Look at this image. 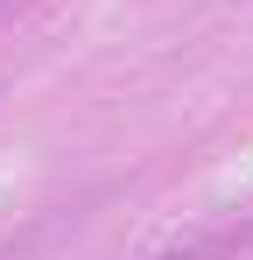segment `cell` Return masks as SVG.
Returning a JSON list of instances; mask_svg holds the SVG:
<instances>
[{"label":"cell","mask_w":253,"mask_h":260,"mask_svg":"<svg viewBox=\"0 0 253 260\" xmlns=\"http://www.w3.org/2000/svg\"><path fill=\"white\" fill-rule=\"evenodd\" d=\"M169 260H197V253H169Z\"/></svg>","instance_id":"cell-1"}]
</instances>
